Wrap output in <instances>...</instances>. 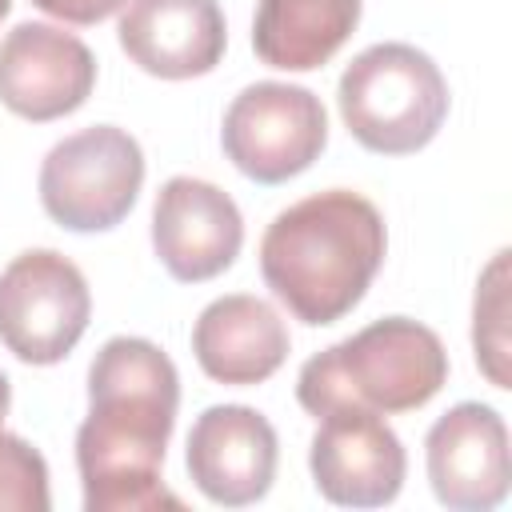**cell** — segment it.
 Listing matches in <instances>:
<instances>
[{"mask_svg":"<svg viewBox=\"0 0 512 512\" xmlns=\"http://www.w3.org/2000/svg\"><path fill=\"white\" fill-rule=\"evenodd\" d=\"M180 372L144 336H112L88 368V416L76 432V468L88 512L180 508L164 488V452L176 428Z\"/></svg>","mask_w":512,"mask_h":512,"instance_id":"1","label":"cell"},{"mask_svg":"<svg viewBox=\"0 0 512 512\" xmlns=\"http://www.w3.org/2000/svg\"><path fill=\"white\" fill-rule=\"evenodd\" d=\"M388 232L372 200L328 188L284 208L260 240V276L308 328L348 316L384 264Z\"/></svg>","mask_w":512,"mask_h":512,"instance_id":"2","label":"cell"},{"mask_svg":"<svg viewBox=\"0 0 512 512\" xmlns=\"http://www.w3.org/2000/svg\"><path fill=\"white\" fill-rule=\"evenodd\" d=\"M448 380V352L440 336L408 316H384L356 336L304 360L296 400L304 412L368 408L380 416L424 408Z\"/></svg>","mask_w":512,"mask_h":512,"instance_id":"3","label":"cell"},{"mask_svg":"<svg viewBox=\"0 0 512 512\" xmlns=\"http://www.w3.org/2000/svg\"><path fill=\"white\" fill-rule=\"evenodd\" d=\"M336 100L360 148L376 156H412L436 140L448 116V80L428 52L388 40L364 48L344 68Z\"/></svg>","mask_w":512,"mask_h":512,"instance_id":"4","label":"cell"},{"mask_svg":"<svg viewBox=\"0 0 512 512\" xmlns=\"http://www.w3.org/2000/svg\"><path fill=\"white\" fill-rule=\"evenodd\" d=\"M144 184V152L116 124H92L48 148L40 164V204L68 232L116 228Z\"/></svg>","mask_w":512,"mask_h":512,"instance_id":"5","label":"cell"},{"mask_svg":"<svg viewBox=\"0 0 512 512\" xmlns=\"http://www.w3.org/2000/svg\"><path fill=\"white\" fill-rule=\"evenodd\" d=\"M92 292L84 272L52 252H20L0 272V344L36 368L60 364L84 336Z\"/></svg>","mask_w":512,"mask_h":512,"instance_id":"6","label":"cell"},{"mask_svg":"<svg viewBox=\"0 0 512 512\" xmlns=\"http://www.w3.org/2000/svg\"><path fill=\"white\" fill-rule=\"evenodd\" d=\"M328 144V116L300 84H248L224 112L220 148L256 184H284L312 168Z\"/></svg>","mask_w":512,"mask_h":512,"instance_id":"7","label":"cell"},{"mask_svg":"<svg viewBox=\"0 0 512 512\" xmlns=\"http://www.w3.org/2000/svg\"><path fill=\"white\" fill-rule=\"evenodd\" d=\"M320 428L308 448L312 484L340 508H384L400 496L408 456L400 436L368 408H332L316 416Z\"/></svg>","mask_w":512,"mask_h":512,"instance_id":"8","label":"cell"},{"mask_svg":"<svg viewBox=\"0 0 512 512\" xmlns=\"http://www.w3.org/2000/svg\"><path fill=\"white\" fill-rule=\"evenodd\" d=\"M92 88L96 56L80 36L28 20L0 40V104L20 120H60L76 112Z\"/></svg>","mask_w":512,"mask_h":512,"instance_id":"9","label":"cell"},{"mask_svg":"<svg viewBox=\"0 0 512 512\" xmlns=\"http://www.w3.org/2000/svg\"><path fill=\"white\" fill-rule=\"evenodd\" d=\"M244 244V216L236 200L196 176H172L156 192L152 248L172 280L204 284L232 268Z\"/></svg>","mask_w":512,"mask_h":512,"instance_id":"10","label":"cell"},{"mask_svg":"<svg viewBox=\"0 0 512 512\" xmlns=\"http://www.w3.org/2000/svg\"><path fill=\"white\" fill-rule=\"evenodd\" d=\"M276 428L248 404H212L196 416L184 448L192 484L224 508H244L268 496L276 480Z\"/></svg>","mask_w":512,"mask_h":512,"instance_id":"11","label":"cell"},{"mask_svg":"<svg viewBox=\"0 0 512 512\" xmlns=\"http://www.w3.org/2000/svg\"><path fill=\"white\" fill-rule=\"evenodd\" d=\"M424 460L436 500L452 512H488L508 496V424L480 400L448 408L428 428Z\"/></svg>","mask_w":512,"mask_h":512,"instance_id":"12","label":"cell"},{"mask_svg":"<svg viewBox=\"0 0 512 512\" xmlns=\"http://www.w3.org/2000/svg\"><path fill=\"white\" fill-rule=\"evenodd\" d=\"M116 36L140 72L192 80L220 64L228 24L216 0H124Z\"/></svg>","mask_w":512,"mask_h":512,"instance_id":"13","label":"cell"},{"mask_svg":"<svg viewBox=\"0 0 512 512\" xmlns=\"http://www.w3.org/2000/svg\"><path fill=\"white\" fill-rule=\"evenodd\" d=\"M288 324L280 312L248 292L212 300L192 324V356L216 384H260L288 360Z\"/></svg>","mask_w":512,"mask_h":512,"instance_id":"14","label":"cell"},{"mask_svg":"<svg viewBox=\"0 0 512 512\" xmlns=\"http://www.w3.org/2000/svg\"><path fill=\"white\" fill-rule=\"evenodd\" d=\"M360 24V0H260L252 48L268 68L312 72L328 64Z\"/></svg>","mask_w":512,"mask_h":512,"instance_id":"15","label":"cell"},{"mask_svg":"<svg viewBox=\"0 0 512 512\" xmlns=\"http://www.w3.org/2000/svg\"><path fill=\"white\" fill-rule=\"evenodd\" d=\"M508 252H496L492 264L476 280V304H472V348L480 372L508 388Z\"/></svg>","mask_w":512,"mask_h":512,"instance_id":"16","label":"cell"},{"mask_svg":"<svg viewBox=\"0 0 512 512\" xmlns=\"http://www.w3.org/2000/svg\"><path fill=\"white\" fill-rule=\"evenodd\" d=\"M48 464L44 456L0 428V512H48Z\"/></svg>","mask_w":512,"mask_h":512,"instance_id":"17","label":"cell"},{"mask_svg":"<svg viewBox=\"0 0 512 512\" xmlns=\"http://www.w3.org/2000/svg\"><path fill=\"white\" fill-rule=\"evenodd\" d=\"M40 12L68 20V24H100L108 20L124 0H32Z\"/></svg>","mask_w":512,"mask_h":512,"instance_id":"18","label":"cell"},{"mask_svg":"<svg viewBox=\"0 0 512 512\" xmlns=\"http://www.w3.org/2000/svg\"><path fill=\"white\" fill-rule=\"evenodd\" d=\"M8 408H12V384H8V376L0 372V424H4V416H8Z\"/></svg>","mask_w":512,"mask_h":512,"instance_id":"19","label":"cell"},{"mask_svg":"<svg viewBox=\"0 0 512 512\" xmlns=\"http://www.w3.org/2000/svg\"><path fill=\"white\" fill-rule=\"evenodd\" d=\"M8 8H12V0H0V20L8 16Z\"/></svg>","mask_w":512,"mask_h":512,"instance_id":"20","label":"cell"}]
</instances>
